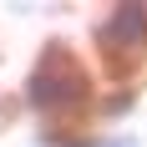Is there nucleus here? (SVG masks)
<instances>
[{
  "mask_svg": "<svg viewBox=\"0 0 147 147\" xmlns=\"http://www.w3.org/2000/svg\"><path fill=\"white\" fill-rule=\"evenodd\" d=\"M96 46L112 61H132L147 51V5H112L96 20Z\"/></svg>",
  "mask_w": 147,
  "mask_h": 147,
  "instance_id": "obj_2",
  "label": "nucleus"
},
{
  "mask_svg": "<svg viewBox=\"0 0 147 147\" xmlns=\"http://www.w3.org/2000/svg\"><path fill=\"white\" fill-rule=\"evenodd\" d=\"M86 96H91L86 71L76 66V56L66 51V46L51 41L41 56H36L30 76H26V107L41 112V117H66V112H76V107H86Z\"/></svg>",
  "mask_w": 147,
  "mask_h": 147,
  "instance_id": "obj_1",
  "label": "nucleus"
}]
</instances>
